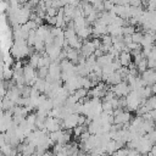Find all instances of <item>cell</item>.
<instances>
[{"mask_svg": "<svg viewBox=\"0 0 156 156\" xmlns=\"http://www.w3.org/2000/svg\"><path fill=\"white\" fill-rule=\"evenodd\" d=\"M11 55L16 60H22L29 56V45L27 44V40L15 41L11 46Z\"/></svg>", "mask_w": 156, "mask_h": 156, "instance_id": "cell-1", "label": "cell"}, {"mask_svg": "<svg viewBox=\"0 0 156 156\" xmlns=\"http://www.w3.org/2000/svg\"><path fill=\"white\" fill-rule=\"evenodd\" d=\"M110 89H112V90L115 91V94L117 95V98L127 96V95L132 91L129 84H128L127 82H124V80H122L121 83H118V84H116V85H111Z\"/></svg>", "mask_w": 156, "mask_h": 156, "instance_id": "cell-2", "label": "cell"}, {"mask_svg": "<svg viewBox=\"0 0 156 156\" xmlns=\"http://www.w3.org/2000/svg\"><path fill=\"white\" fill-rule=\"evenodd\" d=\"M95 50L96 49H95V46H94L91 40H89V41L88 40H83V45L80 48V54H83L85 57H89V56H91L94 54Z\"/></svg>", "mask_w": 156, "mask_h": 156, "instance_id": "cell-3", "label": "cell"}, {"mask_svg": "<svg viewBox=\"0 0 156 156\" xmlns=\"http://www.w3.org/2000/svg\"><path fill=\"white\" fill-rule=\"evenodd\" d=\"M132 115L129 111H121L118 115L115 116V123L116 124H124L127 122H130Z\"/></svg>", "mask_w": 156, "mask_h": 156, "instance_id": "cell-4", "label": "cell"}, {"mask_svg": "<svg viewBox=\"0 0 156 156\" xmlns=\"http://www.w3.org/2000/svg\"><path fill=\"white\" fill-rule=\"evenodd\" d=\"M66 52H67V58L74 63V65H78V58H79V54H80V50H77V49H73L71 46H68L67 49H65Z\"/></svg>", "mask_w": 156, "mask_h": 156, "instance_id": "cell-5", "label": "cell"}, {"mask_svg": "<svg viewBox=\"0 0 156 156\" xmlns=\"http://www.w3.org/2000/svg\"><path fill=\"white\" fill-rule=\"evenodd\" d=\"M123 80V78L121 77V74L117 72V71H115L113 73H111L107 78H106V84H108V85H116V84H118V83H121Z\"/></svg>", "mask_w": 156, "mask_h": 156, "instance_id": "cell-6", "label": "cell"}, {"mask_svg": "<svg viewBox=\"0 0 156 156\" xmlns=\"http://www.w3.org/2000/svg\"><path fill=\"white\" fill-rule=\"evenodd\" d=\"M107 33H108L111 37L123 35V27L111 23V24H108V26H107Z\"/></svg>", "mask_w": 156, "mask_h": 156, "instance_id": "cell-7", "label": "cell"}, {"mask_svg": "<svg viewBox=\"0 0 156 156\" xmlns=\"http://www.w3.org/2000/svg\"><path fill=\"white\" fill-rule=\"evenodd\" d=\"M118 58H119L122 66H124V67H128V66L133 62V58H132L130 52H127V51H122V52L119 54V57H118Z\"/></svg>", "mask_w": 156, "mask_h": 156, "instance_id": "cell-8", "label": "cell"}, {"mask_svg": "<svg viewBox=\"0 0 156 156\" xmlns=\"http://www.w3.org/2000/svg\"><path fill=\"white\" fill-rule=\"evenodd\" d=\"M91 34H93V28H91L90 26H87V27H84V28H82V29L77 30V35H78L82 40L88 39Z\"/></svg>", "mask_w": 156, "mask_h": 156, "instance_id": "cell-9", "label": "cell"}, {"mask_svg": "<svg viewBox=\"0 0 156 156\" xmlns=\"http://www.w3.org/2000/svg\"><path fill=\"white\" fill-rule=\"evenodd\" d=\"M2 77H4V80H11L12 77H13V69L10 68V66L4 65V73H2Z\"/></svg>", "mask_w": 156, "mask_h": 156, "instance_id": "cell-10", "label": "cell"}, {"mask_svg": "<svg viewBox=\"0 0 156 156\" xmlns=\"http://www.w3.org/2000/svg\"><path fill=\"white\" fill-rule=\"evenodd\" d=\"M39 57H40V54H38V52H35V54L30 55V56H29V61H28V63H29L32 67H34V68H38Z\"/></svg>", "mask_w": 156, "mask_h": 156, "instance_id": "cell-11", "label": "cell"}, {"mask_svg": "<svg viewBox=\"0 0 156 156\" xmlns=\"http://www.w3.org/2000/svg\"><path fill=\"white\" fill-rule=\"evenodd\" d=\"M45 85H46V80H45V79H41V78H38L33 87H34L35 89H38L40 93H44V90H45Z\"/></svg>", "mask_w": 156, "mask_h": 156, "instance_id": "cell-12", "label": "cell"}, {"mask_svg": "<svg viewBox=\"0 0 156 156\" xmlns=\"http://www.w3.org/2000/svg\"><path fill=\"white\" fill-rule=\"evenodd\" d=\"M37 73H38V77H39V78L45 79V78L49 76V67H46V66L39 67L38 71H37Z\"/></svg>", "mask_w": 156, "mask_h": 156, "instance_id": "cell-13", "label": "cell"}, {"mask_svg": "<svg viewBox=\"0 0 156 156\" xmlns=\"http://www.w3.org/2000/svg\"><path fill=\"white\" fill-rule=\"evenodd\" d=\"M101 44H104V45L111 48V46L113 45V43H112V37H111L110 34H104V35L101 37Z\"/></svg>", "mask_w": 156, "mask_h": 156, "instance_id": "cell-14", "label": "cell"}, {"mask_svg": "<svg viewBox=\"0 0 156 156\" xmlns=\"http://www.w3.org/2000/svg\"><path fill=\"white\" fill-rule=\"evenodd\" d=\"M136 68H138V71H139L140 73H143L144 71H146V69H147V58L144 57L139 63H136Z\"/></svg>", "mask_w": 156, "mask_h": 156, "instance_id": "cell-15", "label": "cell"}, {"mask_svg": "<svg viewBox=\"0 0 156 156\" xmlns=\"http://www.w3.org/2000/svg\"><path fill=\"white\" fill-rule=\"evenodd\" d=\"M73 94H74V95L78 98V100H79V99H82V98H87V96H88V89H85V88H78Z\"/></svg>", "mask_w": 156, "mask_h": 156, "instance_id": "cell-16", "label": "cell"}, {"mask_svg": "<svg viewBox=\"0 0 156 156\" xmlns=\"http://www.w3.org/2000/svg\"><path fill=\"white\" fill-rule=\"evenodd\" d=\"M136 30H135V26H130V24H127L123 27V35L128 34V35H132L134 34Z\"/></svg>", "mask_w": 156, "mask_h": 156, "instance_id": "cell-17", "label": "cell"}, {"mask_svg": "<svg viewBox=\"0 0 156 156\" xmlns=\"http://www.w3.org/2000/svg\"><path fill=\"white\" fill-rule=\"evenodd\" d=\"M143 37H144V34H143L141 32H135L134 34H132V39H133V41L136 43V44H140V43H141Z\"/></svg>", "mask_w": 156, "mask_h": 156, "instance_id": "cell-18", "label": "cell"}, {"mask_svg": "<svg viewBox=\"0 0 156 156\" xmlns=\"http://www.w3.org/2000/svg\"><path fill=\"white\" fill-rule=\"evenodd\" d=\"M58 13V9L57 7H54V6H50L46 9V15L50 16V17H54V16H57Z\"/></svg>", "mask_w": 156, "mask_h": 156, "instance_id": "cell-19", "label": "cell"}, {"mask_svg": "<svg viewBox=\"0 0 156 156\" xmlns=\"http://www.w3.org/2000/svg\"><path fill=\"white\" fill-rule=\"evenodd\" d=\"M115 5H116V4H113L111 0H105V1H104L105 11H106V10H107V11H112V10H113V7H115Z\"/></svg>", "mask_w": 156, "mask_h": 156, "instance_id": "cell-20", "label": "cell"}, {"mask_svg": "<svg viewBox=\"0 0 156 156\" xmlns=\"http://www.w3.org/2000/svg\"><path fill=\"white\" fill-rule=\"evenodd\" d=\"M39 1H40V0H29L26 5H27L29 9H37V6L39 5Z\"/></svg>", "mask_w": 156, "mask_h": 156, "instance_id": "cell-21", "label": "cell"}, {"mask_svg": "<svg viewBox=\"0 0 156 156\" xmlns=\"http://www.w3.org/2000/svg\"><path fill=\"white\" fill-rule=\"evenodd\" d=\"M129 5L130 6H134V7H141L143 0H130L129 1Z\"/></svg>", "mask_w": 156, "mask_h": 156, "instance_id": "cell-22", "label": "cell"}, {"mask_svg": "<svg viewBox=\"0 0 156 156\" xmlns=\"http://www.w3.org/2000/svg\"><path fill=\"white\" fill-rule=\"evenodd\" d=\"M141 154L136 149H128V156H140Z\"/></svg>", "mask_w": 156, "mask_h": 156, "instance_id": "cell-23", "label": "cell"}, {"mask_svg": "<svg viewBox=\"0 0 156 156\" xmlns=\"http://www.w3.org/2000/svg\"><path fill=\"white\" fill-rule=\"evenodd\" d=\"M133 41V39H132V35H128V34H126V35H123V43L126 44V45H128L129 43H132Z\"/></svg>", "mask_w": 156, "mask_h": 156, "instance_id": "cell-24", "label": "cell"}, {"mask_svg": "<svg viewBox=\"0 0 156 156\" xmlns=\"http://www.w3.org/2000/svg\"><path fill=\"white\" fill-rule=\"evenodd\" d=\"M91 41H93L95 49H99V48H100V45H101V39H99V38H94Z\"/></svg>", "mask_w": 156, "mask_h": 156, "instance_id": "cell-25", "label": "cell"}, {"mask_svg": "<svg viewBox=\"0 0 156 156\" xmlns=\"http://www.w3.org/2000/svg\"><path fill=\"white\" fill-rule=\"evenodd\" d=\"M104 54H105V52H104L101 49H96V50L94 51V55H95V57H96V58H98V57H100V56H102Z\"/></svg>", "mask_w": 156, "mask_h": 156, "instance_id": "cell-26", "label": "cell"}, {"mask_svg": "<svg viewBox=\"0 0 156 156\" xmlns=\"http://www.w3.org/2000/svg\"><path fill=\"white\" fill-rule=\"evenodd\" d=\"M151 89H152V93L156 94V83H154V84L151 85Z\"/></svg>", "mask_w": 156, "mask_h": 156, "instance_id": "cell-27", "label": "cell"}, {"mask_svg": "<svg viewBox=\"0 0 156 156\" xmlns=\"http://www.w3.org/2000/svg\"><path fill=\"white\" fill-rule=\"evenodd\" d=\"M28 1H29V0H18V2H20V4H23V5H24V4H27Z\"/></svg>", "mask_w": 156, "mask_h": 156, "instance_id": "cell-28", "label": "cell"}]
</instances>
